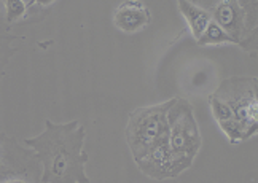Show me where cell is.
<instances>
[{"instance_id":"1","label":"cell","mask_w":258,"mask_h":183,"mask_svg":"<svg viewBox=\"0 0 258 183\" xmlns=\"http://www.w3.org/2000/svg\"><path fill=\"white\" fill-rule=\"evenodd\" d=\"M85 140L86 131L77 119L67 123L46 119L40 134L24 139V145L40 162V183H89Z\"/></svg>"},{"instance_id":"2","label":"cell","mask_w":258,"mask_h":183,"mask_svg":"<svg viewBox=\"0 0 258 183\" xmlns=\"http://www.w3.org/2000/svg\"><path fill=\"white\" fill-rule=\"evenodd\" d=\"M171 99L166 102L139 107L131 111L126 125V142L134 161L144 158L156 144L167 137V118Z\"/></svg>"},{"instance_id":"3","label":"cell","mask_w":258,"mask_h":183,"mask_svg":"<svg viewBox=\"0 0 258 183\" xmlns=\"http://www.w3.org/2000/svg\"><path fill=\"white\" fill-rule=\"evenodd\" d=\"M215 97L228 105L231 115L256 134L258 129V80L255 77H230L225 78L215 93Z\"/></svg>"},{"instance_id":"4","label":"cell","mask_w":258,"mask_h":183,"mask_svg":"<svg viewBox=\"0 0 258 183\" xmlns=\"http://www.w3.org/2000/svg\"><path fill=\"white\" fill-rule=\"evenodd\" d=\"M167 118V140L178 155L195 159L203 147V136L191 104L183 97H172Z\"/></svg>"},{"instance_id":"5","label":"cell","mask_w":258,"mask_h":183,"mask_svg":"<svg viewBox=\"0 0 258 183\" xmlns=\"http://www.w3.org/2000/svg\"><path fill=\"white\" fill-rule=\"evenodd\" d=\"M42 169L34 151L19 142L0 132V183L16 177L40 181Z\"/></svg>"},{"instance_id":"6","label":"cell","mask_w":258,"mask_h":183,"mask_svg":"<svg viewBox=\"0 0 258 183\" xmlns=\"http://www.w3.org/2000/svg\"><path fill=\"white\" fill-rule=\"evenodd\" d=\"M193 161L195 159L191 158L175 153L166 137L160 144H156L144 158L137 159L136 164L144 175L158 181H163L183 174L185 170L193 166Z\"/></svg>"},{"instance_id":"7","label":"cell","mask_w":258,"mask_h":183,"mask_svg":"<svg viewBox=\"0 0 258 183\" xmlns=\"http://www.w3.org/2000/svg\"><path fill=\"white\" fill-rule=\"evenodd\" d=\"M212 21H215L230 35L234 43L245 53H256L258 30H250L245 24V15L237 0H218L209 10Z\"/></svg>"},{"instance_id":"8","label":"cell","mask_w":258,"mask_h":183,"mask_svg":"<svg viewBox=\"0 0 258 183\" xmlns=\"http://www.w3.org/2000/svg\"><path fill=\"white\" fill-rule=\"evenodd\" d=\"M152 23V12L141 0H123L113 12V24L124 34H136Z\"/></svg>"},{"instance_id":"9","label":"cell","mask_w":258,"mask_h":183,"mask_svg":"<svg viewBox=\"0 0 258 183\" xmlns=\"http://www.w3.org/2000/svg\"><path fill=\"white\" fill-rule=\"evenodd\" d=\"M177 7L180 10V13L186 21L188 27H190L193 38L198 40L203 35L206 27L209 26V23L212 21L211 12L196 4L188 2V0H177Z\"/></svg>"},{"instance_id":"10","label":"cell","mask_w":258,"mask_h":183,"mask_svg":"<svg viewBox=\"0 0 258 183\" xmlns=\"http://www.w3.org/2000/svg\"><path fill=\"white\" fill-rule=\"evenodd\" d=\"M18 37H15L12 32H10V27L0 19V78L5 74V70L12 60L13 54H15V40Z\"/></svg>"},{"instance_id":"11","label":"cell","mask_w":258,"mask_h":183,"mask_svg":"<svg viewBox=\"0 0 258 183\" xmlns=\"http://www.w3.org/2000/svg\"><path fill=\"white\" fill-rule=\"evenodd\" d=\"M196 43L200 46H211V45H225V43H230V45H236L234 40L228 35L225 30L218 26L215 21H211L209 26L206 27V30L203 32V35L196 40Z\"/></svg>"},{"instance_id":"12","label":"cell","mask_w":258,"mask_h":183,"mask_svg":"<svg viewBox=\"0 0 258 183\" xmlns=\"http://www.w3.org/2000/svg\"><path fill=\"white\" fill-rule=\"evenodd\" d=\"M245 15V24L250 30L258 29V0H237Z\"/></svg>"},{"instance_id":"13","label":"cell","mask_w":258,"mask_h":183,"mask_svg":"<svg viewBox=\"0 0 258 183\" xmlns=\"http://www.w3.org/2000/svg\"><path fill=\"white\" fill-rule=\"evenodd\" d=\"M188 2H191V4H196V5H200L206 10H211L218 0H188Z\"/></svg>"},{"instance_id":"14","label":"cell","mask_w":258,"mask_h":183,"mask_svg":"<svg viewBox=\"0 0 258 183\" xmlns=\"http://www.w3.org/2000/svg\"><path fill=\"white\" fill-rule=\"evenodd\" d=\"M4 183H40V181H35L32 178H26V177H16V178H12V180H7Z\"/></svg>"}]
</instances>
